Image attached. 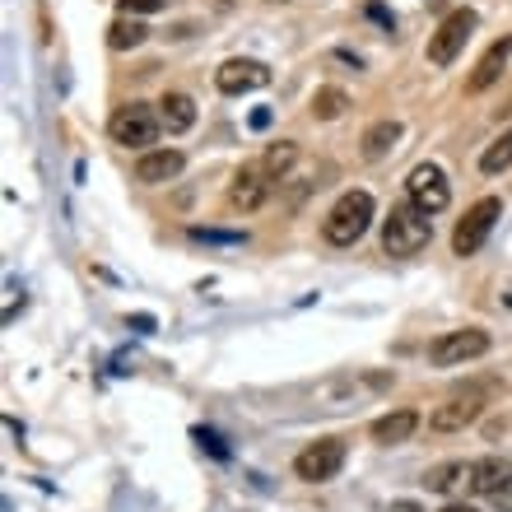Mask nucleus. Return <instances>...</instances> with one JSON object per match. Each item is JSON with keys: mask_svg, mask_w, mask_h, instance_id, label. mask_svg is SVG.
<instances>
[{"mask_svg": "<svg viewBox=\"0 0 512 512\" xmlns=\"http://www.w3.org/2000/svg\"><path fill=\"white\" fill-rule=\"evenodd\" d=\"M433 238V219L419 210V205H391L387 224H382V252L387 256H415L424 252Z\"/></svg>", "mask_w": 512, "mask_h": 512, "instance_id": "1", "label": "nucleus"}, {"mask_svg": "<svg viewBox=\"0 0 512 512\" xmlns=\"http://www.w3.org/2000/svg\"><path fill=\"white\" fill-rule=\"evenodd\" d=\"M368 224H373V196H368V191H345V196L331 205V215H326L322 238L331 247H354L368 233Z\"/></svg>", "mask_w": 512, "mask_h": 512, "instance_id": "2", "label": "nucleus"}, {"mask_svg": "<svg viewBox=\"0 0 512 512\" xmlns=\"http://www.w3.org/2000/svg\"><path fill=\"white\" fill-rule=\"evenodd\" d=\"M159 131H163V122L149 103H122L108 122V135L126 149H149L154 140H159Z\"/></svg>", "mask_w": 512, "mask_h": 512, "instance_id": "3", "label": "nucleus"}, {"mask_svg": "<svg viewBox=\"0 0 512 512\" xmlns=\"http://www.w3.org/2000/svg\"><path fill=\"white\" fill-rule=\"evenodd\" d=\"M396 387V373H345V378H331L317 401H326L331 410H345V405H359L368 396H382V391Z\"/></svg>", "mask_w": 512, "mask_h": 512, "instance_id": "4", "label": "nucleus"}, {"mask_svg": "<svg viewBox=\"0 0 512 512\" xmlns=\"http://www.w3.org/2000/svg\"><path fill=\"white\" fill-rule=\"evenodd\" d=\"M480 354H489V331H480V326H461V331H443V336L433 340V345H429V364L457 368V364L480 359Z\"/></svg>", "mask_w": 512, "mask_h": 512, "instance_id": "5", "label": "nucleus"}, {"mask_svg": "<svg viewBox=\"0 0 512 512\" xmlns=\"http://www.w3.org/2000/svg\"><path fill=\"white\" fill-rule=\"evenodd\" d=\"M499 215H503V201H499V196H485V201H475L471 210H466V219L457 224V233H452V252H457V256H475L480 247H485L489 233H494Z\"/></svg>", "mask_w": 512, "mask_h": 512, "instance_id": "6", "label": "nucleus"}, {"mask_svg": "<svg viewBox=\"0 0 512 512\" xmlns=\"http://www.w3.org/2000/svg\"><path fill=\"white\" fill-rule=\"evenodd\" d=\"M475 24H480L475 10H452L447 14L443 24H438V33L429 38V66H452V61L461 56V47L471 42Z\"/></svg>", "mask_w": 512, "mask_h": 512, "instance_id": "7", "label": "nucleus"}, {"mask_svg": "<svg viewBox=\"0 0 512 512\" xmlns=\"http://www.w3.org/2000/svg\"><path fill=\"white\" fill-rule=\"evenodd\" d=\"M405 201L419 205L424 215H438V210H447V201H452V187H447V177L438 163H419V168H410V177H405Z\"/></svg>", "mask_w": 512, "mask_h": 512, "instance_id": "8", "label": "nucleus"}, {"mask_svg": "<svg viewBox=\"0 0 512 512\" xmlns=\"http://www.w3.org/2000/svg\"><path fill=\"white\" fill-rule=\"evenodd\" d=\"M340 466H345V443H340V438H322V443L303 447V452L294 457V475L298 480H308V485L336 480Z\"/></svg>", "mask_w": 512, "mask_h": 512, "instance_id": "9", "label": "nucleus"}, {"mask_svg": "<svg viewBox=\"0 0 512 512\" xmlns=\"http://www.w3.org/2000/svg\"><path fill=\"white\" fill-rule=\"evenodd\" d=\"M480 415H485V396H480V391H457L452 401H443L433 410L429 424L438 433H461V429H471Z\"/></svg>", "mask_w": 512, "mask_h": 512, "instance_id": "10", "label": "nucleus"}, {"mask_svg": "<svg viewBox=\"0 0 512 512\" xmlns=\"http://www.w3.org/2000/svg\"><path fill=\"white\" fill-rule=\"evenodd\" d=\"M215 84H219V94H252V89H266L270 84V70L261 61H252V56H233V61H224L215 70Z\"/></svg>", "mask_w": 512, "mask_h": 512, "instance_id": "11", "label": "nucleus"}, {"mask_svg": "<svg viewBox=\"0 0 512 512\" xmlns=\"http://www.w3.org/2000/svg\"><path fill=\"white\" fill-rule=\"evenodd\" d=\"M508 61H512V33H503V38L494 42L485 56H480V66L471 70V80H466V94H485V89H494V84L503 80Z\"/></svg>", "mask_w": 512, "mask_h": 512, "instance_id": "12", "label": "nucleus"}, {"mask_svg": "<svg viewBox=\"0 0 512 512\" xmlns=\"http://www.w3.org/2000/svg\"><path fill=\"white\" fill-rule=\"evenodd\" d=\"M182 149H145L140 159H135V182H145V187H159V182H173L182 173Z\"/></svg>", "mask_w": 512, "mask_h": 512, "instance_id": "13", "label": "nucleus"}, {"mask_svg": "<svg viewBox=\"0 0 512 512\" xmlns=\"http://www.w3.org/2000/svg\"><path fill=\"white\" fill-rule=\"evenodd\" d=\"M270 196L266 187V173L261 168H243V173L233 177V187H229V205L233 210H243V215H252V210H261Z\"/></svg>", "mask_w": 512, "mask_h": 512, "instance_id": "14", "label": "nucleus"}, {"mask_svg": "<svg viewBox=\"0 0 512 512\" xmlns=\"http://www.w3.org/2000/svg\"><path fill=\"white\" fill-rule=\"evenodd\" d=\"M512 489V466L503 457H480L475 461V475H471V494H489V499H499Z\"/></svg>", "mask_w": 512, "mask_h": 512, "instance_id": "15", "label": "nucleus"}, {"mask_svg": "<svg viewBox=\"0 0 512 512\" xmlns=\"http://www.w3.org/2000/svg\"><path fill=\"white\" fill-rule=\"evenodd\" d=\"M471 475H475V461H447V466H433L424 475V485L433 494H457V489H471Z\"/></svg>", "mask_w": 512, "mask_h": 512, "instance_id": "16", "label": "nucleus"}, {"mask_svg": "<svg viewBox=\"0 0 512 512\" xmlns=\"http://www.w3.org/2000/svg\"><path fill=\"white\" fill-rule=\"evenodd\" d=\"M159 122L173 135L191 131V126H196V103H191L187 94H163L159 98Z\"/></svg>", "mask_w": 512, "mask_h": 512, "instance_id": "17", "label": "nucleus"}, {"mask_svg": "<svg viewBox=\"0 0 512 512\" xmlns=\"http://www.w3.org/2000/svg\"><path fill=\"white\" fill-rule=\"evenodd\" d=\"M419 429V415L415 410H391V415H382V419H373V438L378 443H405L410 433Z\"/></svg>", "mask_w": 512, "mask_h": 512, "instance_id": "18", "label": "nucleus"}, {"mask_svg": "<svg viewBox=\"0 0 512 512\" xmlns=\"http://www.w3.org/2000/svg\"><path fill=\"white\" fill-rule=\"evenodd\" d=\"M396 140H401V122H391V117L387 122H373L364 131V159H387Z\"/></svg>", "mask_w": 512, "mask_h": 512, "instance_id": "19", "label": "nucleus"}, {"mask_svg": "<svg viewBox=\"0 0 512 512\" xmlns=\"http://www.w3.org/2000/svg\"><path fill=\"white\" fill-rule=\"evenodd\" d=\"M145 38H149V28L140 24V19H131V14H122V19L108 28V47H112V52H135Z\"/></svg>", "mask_w": 512, "mask_h": 512, "instance_id": "20", "label": "nucleus"}, {"mask_svg": "<svg viewBox=\"0 0 512 512\" xmlns=\"http://www.w3.org/2000/svg\"><path fill=\"white\" fill-rule=\"evenodd\" d=\"M345 108H350V94L336 89V84H326V89L312 94V117L317 122H336V117H345Z\"/></svg>", "mask_w": 512, "mask_h": 512, "instance_id": "21", "label": "nucleus"}, {"mask_svg": "<svg viewBox=\"0 0 512 512\" xmlns=\"http://www.w3.org/2000/svg\"><path fill=\"white\" fill-rule=\"evenodd\" d=\"M508 168H512V126L499 135V140H494V145L485 149V154H480V173L499 177V173H508Z\"/></svg>", "mask_w": 512, "mask_h": 512, "instance_id": "22", "label": "nucleus"}, {"mask_svg": "<svg viewBox=\"0 0 512 512\" xmlns=\"http://www.w3.org/2000/svg\"><path fill=\"white\" fill-rule=\"evenodd\" d=\"M298 163V145L294 140H280V145H270L266 149V159H261V173L266 177H284L289 168Z\"/></svg>", "mask_w": 512, "mask_h": 512, "instance_id": "23", "label": "nucleus"}, {"mask_svg": "<svg viewBox=\"0 0 512 512\" xmlns=\"http://www.w3.org/2000/svg\"><path fill=\"white\" fill-rule=\"evenodd\" d=\"M117 5H122V14H159L163 5H168V0H117Z\"/></svg>", "mask_w": 512, "mask_h": 512, "instance_id": "24", "label": "nucleus"}, {"mask_svg": "<svg viewBox=\"0 0 512 512\" xmlns=\"http://www.w3.org/2000/svg\"><path fill=\"white\" fill-rule=\"evenodd\" d=\"M191 238L196 243H243L238 233H215V229H191Z\"/></svg>", "mask_w": 512, "mask_h": 512, "instance_id": "25", "label": "nucleus"}, {"mask_svg": "<svg viewBox=\"0 0 512 512\" xmlns=\"http://www.w3.org/2000/svg\"><path fill=\"white\" fill-rule=\"evenodd\" d=\"M196 443H201V447H210V452H215V457H219V461L229 457V447L219 443V433H210V429H196Z\"/></svg>", "mask_w": 512, "mask_h": 512, "instance_id": "26", "label": "nucleus"}, {"mask_svg": "<svg viewBox=\"0 0 512 512\" xmlns=\"http://www.w3.org/2000/svg\"><path fill=\"white\" fill-rule=\"evenodd\" d=\"M391 512H424V508H419V503H405V499H401V503H391Z\"/></svg>", "mask_w": 512, "mask_h": 512, "instance_id": "27", "label": "nucleus"}, {"mask_svg": "<svg viewBox=\"0 0 512 512\" xmlns=\"http://www.w3.org/2000/svg\"><path fill=\"white\" fill-rule=\"evenodd\" d=\"M443 512H480V508H471V503H447Z\"/></svg>", "mask_w": 512, "mask_h": 512, "instance_id": "28", "label": "nucleus"}, {"mask_svg": "<svg viewBox=\"0 0 512 512\" xmlns=\"http://www.w3.org/2000/svg\"><path fill=\"white\" fill-rule=\"evenodd\" d=\"M266 5H289V0H266Z\"/></svg>", "mask_w": 512, "mask_h": 512, "instance_id": "29", "label": "nucleus"}, {"mask_svg": "<svg viewBox=\"0 0 512 512\" xmlns=\"http://www.w3.org/2000/svg\"><path fill=\"white\" fill-rule=\"evenodd\" d=\"M508 303H512V289H508Z\"/></svg>", "mask_w": 512, "mask_h": 512, "instance_id": "30", "label": "nucleus"}]
</instances>
